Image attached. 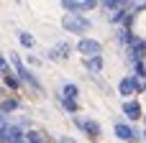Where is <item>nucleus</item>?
Masks as SVG:
<instances>
[{
  "label": "nucleus",
  "mask_w": 146,
  "mask_h": 143,
  "mask_svg": "<svg viewBox=\"0 0 146 143\" xmlns=\"http://www.w3.org/2000/svg\"><path fill=\"white\" fill-rule=\"evenodd\" d=\"M10 61H13V67H15V77H18L21 82L31 84L33 90H38V92H41V82H38V79L33 77V72H31V69H26V67H23V61H21V59H18L15 54H10Z\"/></svg>",
  "instance_id": "f257e3e1"
},
{
  "label": "nucleus",
  "mask_w": 146,
  "mask_h": 143,
  "mask_svg": "<svg viewBox=\"0 0 146 143\" xmlns=\"http://www.w3.org/2000/svg\"><path fill=\"white\" fill-rule=\"evenodd\" d=\"M62 26L69 31V33H85L87 28H90V20L80 13V15H72V13H64V18H62Z\"/></svg>",
  "instance_id": "f03ea898"
},
{
  "label": "nucleus",
  "mask_w": 146,
  "mask_h": 143,
  "mask_svg": "<svg viewBox=\"0 0 146 143\" xmlns=\"http://www.w3.org/2000/svg\"><path fill=\"white\" fill-rule=\"evenodd\" d=\"M77 51H80V54H85V59L103 56V46H100V41H95V38H80Z\"/></svg>",
  "instance_id": "7ed1b4c3"
},
{
  "label": "nucleus",
  "mask_w": 146,
  "mask_h": 143,
  "mask_svg": "<svg viewBox=\"0 0 146 143\" xmlns=\"http://www.w3.org/2000/svg\"><path fill=\"white\" fill-rule=\"evenodd\" d=\"M141 82L136 79V77H123L121 79V84H118V92L123 95V97H128V95H136V92H141Z\"/></svg>",
  "instance_id": "20e7f679"
},
{
  "label": "nucleus",
  "mask_w": 146,
  "mask_h": 143,
  "mask_svg": "<svg viewBox=\"0 0 146 143\" xmlns=\"http://www.w3.org/2000/svg\"><path fill=\"white\" fill-rule=\"evenodd\" d=\"M115 136L121 138V141H128V143H133V141H139L141 136H139V130L136 128H131V125H126V123H118L115 125Z\"/></svg>",
  "instance_id": "39448f33"
},
{
  "label": "nucleus",
  "mask_w": 146,
  "mask_h": 143,
  "mask_svg": "<svg viewBox=\"0 0 146 143\" xmlns=\"http://www.w3.org/2000/svg\"><path fill=\"white\" fill-rule=\"evenodd\" d=\"M62 8L67 10V13H72V15H80V10H92L95 8V3H74V0H64L62 3Z\"/></svg>",
  "instance_id": "423d86ee"
},
{
  "label": "nucleus",
  "mask_w": 146,
  "mask_h": 143,
  "mask_svg": "<svg viewBox=\"0 0 146 143\" xmlns=\"http://www.w3.org/2000/svg\"><path fill=\"white\" fill-rule=\"evenodd\" d=\"M74 123H77V128H82L85 133H90L92 138H98L103 130H100V125L95 123V120H82V118H74Z\"/></svg>",
  "instance_id": "0eeeda50"
},
{
  "label": "nucleus",
  "mask_w": 146,
  "mask_h": 143,
  "mask_svg": "<svg viewBox=\"0 0 146 143\" xmlns=\"http://www.w3.org/2000/svg\"><path fill=\"white\" fill-rule=\"evenodd\" d=\"M123 113H126L131 120H139V118H141V105H139L136 100H126V102H123Z\"/></svg>",
  "instance_id": "6e6552de"
},
{
  "label": "nucleus",
  "mask_w": 146,
  "mask_h": 143,
  "mask_svg": "<svg viewBox=\"0 0 146 143\" xmlns=\"http://www.w3.org/2000/svg\"><path fill=\"white\" fill-rule=\"evenodd\" d=\"M3 82H5V84H8L10 90H18V87H21V79L15 77V72H10V67H8V69L3 72Z\"/></svg>",
  "instance_id": "1a4fd4ad"
},
{
  "label": "nucleus",
  "mask_w": 146,
  "mask_h": 143,
  "mask_svg": "<svg viewBox=\"0 0 146 143\" xmlns=\"http://www.w3.org/2000/svg\"><path fill=\"white\" fill-rule=\"evenodd\" d=\"M18 105H21V102H18L15 97H10V100H3V102H0V115H5V118H8L13 110H18Z\"/></svg>",
  "instance_id": "9d476101"
},
{
  "label": "nucleus",
  "mask_w": 146,
  "mask_h": 143,
  "mask_svg": "<svg viewBox=\"0 0 146 143\" xmlns=\"http://www.w3.org/2000/svg\"><path fill=\"white\" fill-rule=\"evenodd\" d=\"M85 67H87L92 74H100V72H103V56H92V59H85Z\"/></svg>",
  "instance_id": "9b49d317"
},
{
  "label": "nucleus",
  "mask_w": 146,
  "mask_h": 143,
  "mask_svg": "<svg viewBox=\"0 0 146 143\" xmlns=\"http://www.w3.org/2000/svg\"><path fill=\"white\" fill-rule=\"evenodd\" d=\"M77 95H80V90H77V84H72V82H67V84H64V90H62V97H64V100H74V102H77Z\"/></svg>",
  "instance_id": "f8f14e48"
},
{
  "label": "nucleus",
  "mask_w": 146,
  "mask_h": 143,
  "mask_svg": "<svg viewBox=\"0 0 146 143\" xmlns=\"http://www.w3.org/2000/svg\"><path fill=\"white\" fill-rule=\"evenodd\" d=\"M18 41H21L26 49H33V43H36V41H33V36H31V33H26V31H18Z\"/></svg>",
  "instance_id": "ddd939ff"
},
{
  "label": "nucleus",
  "mask_w": 146,
  "mask_h": 143,
  "mask_svg": "<svg viewBox=\"0 0 146 143\" xmlns=\"http://www.w3.org/2000/svg\"><path fill=\"white\" fill-rule=\"evenodd\" d=\"M62 105H64L67 113H72V115L77 113V102H74V100H64V97H62Z\"/></svg>",
  "instance_id": "4468645a"
},
{
  "label": "nucleus",
  "mask_w": 146,
  "mask_h": 143,
  "mask_svg": "<svg viewBox=\"0 0 146 143\" xmlns=\"http://www.w3.org/2000/svg\"><path fill=\"white\" fill-rule=\"evenodd\" d=\"M56 51H59V56L64 59V56H69V51H72V46H69V43H59V46H56Z\"/></svg>",
  "instance_id": "2eb2a0df"
},
{
  "label": "nucleus",
  "mask_w": 146,
  "mask_h": 143,
  "mask_svg": "<svg viewBox=\"0 0 146 143\" xmlns=\"http://www.w3.org/2000/svg\"><path fill=\"white\" fill-rule=\"evenodd\" d=\"M5 69H8V61H5V56L0 54V72H5Z\"/></svg>",
  "instance_id": "dca6fc26"
},
{
  "label": "nucleus",
  "mask_w": 146,
  "mask_h": 143,
  "mask_svg": "<svg viewBox=\"0 0 146 143\" xmlns=\"http://www.w3.org/2000/svg\"><path fill=\"white\" fill-rule=\"evenodd\" d=\"M144 138H146V128H144Z\"/></svg>",
  "instance_id": "f3484780"
}]
</instances>
